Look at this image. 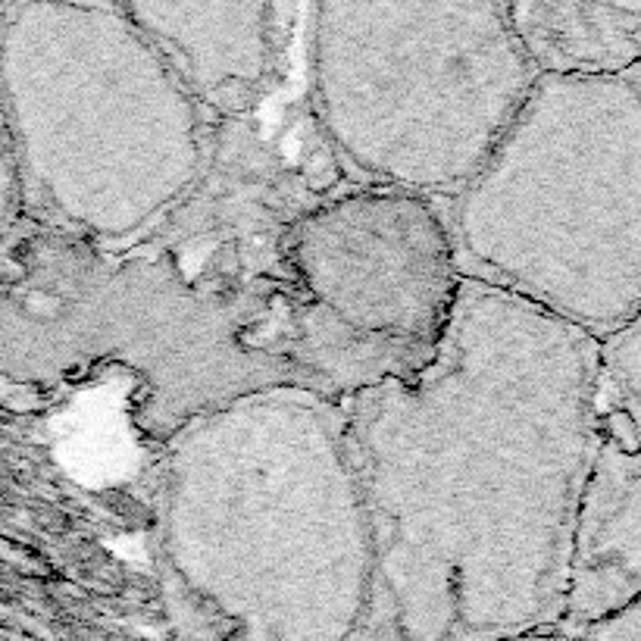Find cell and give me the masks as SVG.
Masks as SVG:
<instances>
[{
  "instance_id": "cell-9",
  "label": "cell",
  "mask_w": 641,
  "mask_h": 641,
  "mask_svg": "<svg viewBox=\"0 0 641 641\" xmlns=\"http://www.w3.org/2000/svg\"><path fill=\"white\" fill-rule=\"evenodd\" d=\"M641 601V444L601 429L579 491L560 632L582 636Z\"/></svg>"
},
{
  "instance_id": "cell-10",
  "label": "cell",
  "mask_w": 641,
  "mask_h": 641,
  "mask_svg": "<svg viewBox=\"0 0 641 641\" xmlns=\"http://www.w3.org/2000/svg\"><path fill=\"white\" fill-rule=\"evenodd\" d=\"M504 10L538 75L582 79L641 67V3L520 0Z\"/></svg>"
},
{
  "instance_id": "cell-7",
  "label": "cell",
  "mask_w": 641,
  "mask_h": 641,
  "mask_svg": "<svg viewBox=\"0 0 641 641\" xmlns=\"http://www.w3.org/2000/svg\"><path fill=\"white\" fill-rule=\"evenodd\" d=\"M464 272L442 203L345 185L282 247V351L304 388L348 400L429 366Z\"/></svg>"
},
{
  "instance_id": "cell-2",
  "label": "cell",
  "mask_w": 641,
  "mask_h": 641,
  "mask_svg": "<svg viewBox=\"0 0 641 641\" xmlns=\"http://www.w3.org/2000/svg\"><path fill=\"white\" fill-rule=\"evenodd\" d=\"M151 557L182 641H360L373 529L341 400L282 385L163 447Z\"/></svg>"
},
{
  "instance_id": "cell-12",
  "label": "cell",
  "mask_w": 641,
  "mask_h": 641,
  "mask_svg": "<svg viewBox=\"0 0 641 641\" xmlns=\"http://www.w3.org/2000/svg\"><path fill=\"white\" fill-rule=\"evenodd\" d=\"M23 220V195H20V176H16V160L10 148V135L0 110V238L20 225Z\"/></svg>"
},
{
  "instance_id": "cell-11",
  "label": "cell",
  "mask_w": 641,
  "mask_h": 641,
  "mask_svg": "<svg viewBox=\"0 0 641 641\" xmlns=\"http://www.w3.org/2000/svg\"><path fill=\"white\" fill-rule=\"evenodd\" d=\"M604 400L622 410L641 442V313L614 338L601 341Z\"/></svg>"
},
{
  "instance_id": "cell-1",
  "label": "cell",
  "mask_w": 641,
  "mask_h": 641,
  "mask_svg": "<svg viewBox=\"0 0 641 641\" xmlns=\"http://www.w3.org/2000/svg\"><path fill=\"white\" fill-rule=\"evenodd\" d=\"M341 410L376 553L360 641L560 632L604 413L595 338L464 282L429 366Z\"/></svg>"
},
{
  "instance_id": "cell-5",
  "label": "cell",
  "mask_w": 641,
  "mask_h": 641,
  "mask_svg": "<svg viewBox=\"0 0 641 641\" xmlns=\"http://www.w3.org/2000/svg\"><path fill=\"white\" fill-rule=\"evenodd\" d=\"M444 213L466 282L597 345L622 333L641 313V67L538 75Z\"/></svg>"
},
{
  "instance_id": "cell-6",
  "label": "cell",
  "mask_w": 641,
  "mask_h": 641,
  "mask_svg": "<svg viewBox=\"0 0 641 641\" xmlns=\"http://www.w3.org/2000/svg\"><path fill=\"white\" fill-rule=\"evenodd\" d=\"M538 72L504 3H313L310 113L348 185L451 203L482 173Z\"/></svg>"
},
{
  "instance_id": "cell-3",
  "label": "cell",
  "mask_w": 641,
  "mask_h": 641,
  "mask_svg": "<svg viewBox=\"0 0 641 641\" xmlns=\"http://www.w3.org/2000/svg\"><path fill=\"white\" fill-rule=\"evenodd\" d=\"M97 370L132 378V420L156 447L229 400L304 388L282 301L151 242L97 247L25 222L0 257V378L54 388Z\"/></svg>"
},
{
  "instance_id": "cell-8",
  "label": "cell",
  "mask_w": 641,
  "mask_h": 641,
  "mask_svg": "<svg viewBox=\"0 0 641 641\" xmlns=\"http://www.w3.org/2000/svg\"><path fill=\"white\" fill-rule=\"evenodd\" d=\"M301 3H126L207 119L260 113L304 72Z\"/></svg>"
},
{
  "instance_id": "cell-4",
  "label": "cell",
  "mask_w": 641,
  "mask_h": 641,
  "mask_svg": "<svg viewBox=\"0 0 641 641\" xmlns=\"http://www.w3.org/2000/svg\"><path fill=\"white\" fill-rule=\"evenodd\" d=\"M0 110L23 220L97 247L148 238L207 163V113L126 3L0 7Z\"/></svg>"
}]
</instances>
